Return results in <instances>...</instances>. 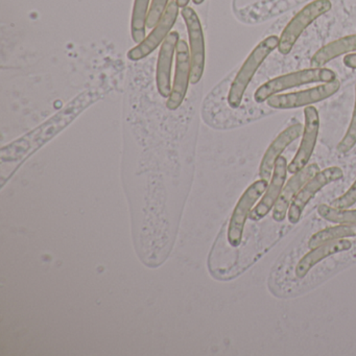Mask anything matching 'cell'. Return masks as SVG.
Segmentation results:
<instances>
[{"label":"cell","mask_w":356,"mask_h":356,"mask_svg":"<svg viewBox=\"0 0 356 356\" xmlns=\"http://www.w3.org/2000/svg\"><path fill=\"white\" fill-rule=\"evenodd\" d=\"M279 38L276 35L268 36V38L260 41L255 49L251 51L249 57L243 62L241 67L237 72L236 76L233 79L230 85L228 93V105L232 109H237L241 107L243 103V97H245V91L249 87L250 83L253 80L257 70L260 66L266 61V58L278 49Z\"/></svg>","instance_id":"6da1fadb"},{"label":"cell","mask_w":356,"mask_h":356,"mask_svg":"<svg viewBox=\"0 0 356 356\" xmlns=\"http://www.w3.org/2000/svg\"><path fill=\"white\" fill-rule=\"evenodd\" d=\"M337 76L332 70L329 68L312 67L291 72L284 76H277L264 83L256 90L254 95L256 103L264 104L273 95H279L283 91L303 85L314 83H329L337 80Z\"/></svg>","instance_id":"7a4b0ae2"},{"label":"cell","mask_w":356,"mask_h":356,"mask_svg":"<svg viewBox=\"0 0 356 356\" xmlns=\"http://www.w3.org/2000/svg\"><path fill=\"white\" fill-rule=\"evenodd\" d=\"M331 8L332 3L330 0H314L298 12L279 37V53L281 55H289L304 31L318 17L328 13Z\"/></svg>","instance_id":"3957f363"},{"label":"cell","mask_w":356,"mask_h":356,"mask_svg":"<svg viewBox=\"0 0 356 356\" xmlns=\"http://www.w3.org/2000/svg\"><path fill=\"white\" fill-rule=\"evenodd\" d=\"M268 181L259 179L252 183L237 202L232 216L229 220L227 230V241L232 248H238L243 243V231L250 213L258 200L268 188Z\"/></svg>","instance_id":"277c9868"},{"label":"cell","mask_w":356,"mask_h":356,"mask_svg":"<svg viewBox=\"0 0 356 356\" xmlns=\"http://www.w3.org/2000/svg\"><path fill=\"white\" fill-rule=\"evenodd\" d=\"M339 88H341V82L337 79L333 82L324 83L323 85L306 89V90L273 95L266 101V104L268 107L277 110H291L308 107V106L329 99L334 95Z\"/></svg>","instance_id":"5b68a950"},{"label":"cell","mask_w":356,"mask_h":356,"mask_svg":"<svg viewBox=\"0 0 356 356\" xmlns=\"http://www.w3.org/2000/svg\"><path fill=\"white\" fill-rule=\"evenodd\" d=\"M343 177V170L339 166H331V168H325L316 172L303 187L301 191L297 193L295 199L291 202L289 206V212H287V218L291 224H297L301 218L302 213L306 206L310 201L316 197L318 191H322L327 185L341 180Z\"/></svg>","instance_id":"8992f818"},{"label":"cell","mask_w":356,"mask_h":356,"mask_svg":"<svg viewBox=\"0 0 356 356\" xmlns=\"http://www.w3.org/2000/svg\"><path fill=\"white\" fill-rule=\"evenodd\" d=\"M188 32L189 51H191V83L197 84L201 81L205 68V40L201 20L191 7L183 8L181 11Z\"/></svg>","instance_id":"52a82bcc"},{"label":"cell","mask_w":356,"mask_h":356,"mask_svg":"<svg viewBox=\"0 0 356 356\" xmlns=\"http://www.w3.org/2000/svg\"><path fill=\"white\" fill-rule=\"evenodd\" d=\"M179 8L177 0H172L168 3L165 13L156 24L151 34L143 42L129 51L128 58L131 61L137 62L145 59L163 43L178 19Z\"/></svg>","instance_id":"ba28073f"},{"label":"cell","mask_w":356,"mask_h":356,"mask_svg":"<svg viewBox=\"0 0 356 356\" xmlns=\"http://www.w3.org/2000/svg\"><path fill=\"white\" fill-rule=\"evenodd\" d=\"M304 124L303 133H302V140L300 143L299 149L296 154L291 163L287 165V172L293 175L300 172L304 168L307 166L312 154H314V147H316V140H318V130H320V118L318 112L314 106H308L304 109Z\"/></svg>","instance_id":"9c48e42d"},{"label":"cell","mask_w":356,"mask_h":356,"mask_svg":"<svg viewBox=\"0 0 356 356\" xmlns=\"http://www.w3.org/2000/svg\"><path fill=\"white\" fill-rule=\"evenodd\" d=\"M191 61L189 47L185 40H179L176 49V72L172 93L168 97V106L170 110H176L182 105L186 97L188 84L191 83Z\"/></svg>","instance_id":"30bf717a"},{"label":"cell","mask_w":356,"mask_h":356,"mask_svg":"<svg viewBox=\"0 0 356 356\" xmlns=\"http://www.w3.org/2000/svg\"><path fill=\"white\" fill-rule=\"evenodd\" d=\"M287 172H287L286 159L281 156L275 163L272 178L268 183V188L264 191L261 200L258 202L255 207H253L250 213V220L253 222H259L262 218H266L272 211V209H274L275 204L278 201L281 191L284 187Z\"/></svg>","instance_id":"8fae6325"},{"label":"cell","mask_w":356,"mask_h":356,"mask_svg":"<svg viewBox=\"0 0 356 356\" xmlns=\"http://www.w3.org/2000/svg\"><path fill=\"white\" fill-rule=\"evenodd\" d=\"M318 172L320 168L318 164L312 163L291 176L289 182L283 187L280 197L273 209V220L275 222H281L287 218L289 206L297 193Z\"/></svg>","instance_id":"7c38bea8"},{"label":"cell","mask_w":356,"mask_h":356,"mask_svg":"<svg viewBox=\"0 0 356 356\" xmlns=\"http://www.w3.org/2000/svg\"><path fill=\"white\" fill-rule=\"evenodd\" d=\"M303 129V124H293V126L289 127V128L282 131V132L276 137V139L270 143V147H268L266 153H264V157H262L261 162H260V179H264V180L270 182L277 159L281 157L283 152H284V149H286L289 145H291L296 139L302 136Z\"/></svg>","instance_id":"4fadbf2b"},{"label":"cell","mask_w":356,"mask_h":356,"mask_svg":"<svg viewBox=\"0 0 356 356\" xmlns=\"http://www.w3.org/2000/svg\"><path fill=\"white\" fill-rule=\"evenodd\" d=\"M179 40H180L179 33L176 31L170 32L162 43L159 56H158L156 82H157L159 95L164 99L170 97V93H172V86L170 84V78H172V61H174L175 53H176Z\"/></svg>","instance_id":"5bb4252c"},{"label":"cell","mask_w":356,"mask_h":356,"mask_svg":"<svg viewBox=\"0 0 356 356\" xmlns=\"http://www.w3.org/2000/svg\"><path fill=\"white\" fill-rule=\"evenodd\" d=\"M351 248V241L348 239H339V241H329L314 249H310V251L305 254L296 266V277L298 279L305 278L316 264L335 254L349 251Z\"/></svg>","instance_id":"9a60e30c"},{"label":"cell","mask_w":356,"mask_h":356,"mask_svg":"<svg viewBox=\"0 0 356 356\" xmlns=\"http://www.w3.org/2000/svg\"><path fill=\"white\" fill-rule=\"evenodd\" d=\"M351 51H356V35H350L325 45L314 54L310 64L312 67H324L327 63L337 59L339 56Z\"/></svg>","instance_id":"2e32d148"},{"label":"cell","mask_w":356,"mask_h":356,"mask_svg":"<svg viewBox=\"0 0 356 356\" xmlns=\"http://www.w3.org/2000/svg\"><path fill=\"white\" fill-rule=\"evenodd\" d=\"M347 237H356V224H339V226L323 229L310 237L308 248L314 249L323 243L345 239Z\"/></svg>","instance_id":"e0dca14e"},{"label":"cell","mask_w":356,"mask_h":356,"mask_svg":"<svg viewBox=\"0 0 356 356\" xmlns=\"http://www.w3.org/2000/svg\"><path fill=\"white\" fill-rule=\"evenodd\" d=\"M149 1L151 0H135L133 7L132 20H131V34L135 43L143 42L145 37L147 15H149Z\"/></svg>","instance_id":"ac0fdd59"},{"label":"cell","mask_w":356,"mask_h":356,"mask_svg":"<svg viewBox=\"0 0 356 356\" xmlns=\"http://www.w3.org/2000/svg\"><path fill=\"white\" fill-rule=\"evenodd\" d=\"M318 214L334 224H356V209H341L322 204L318 207Z\"/></svg>","instance_id":"d6986e66"},{"label":"cell","mask_w":356,"mask_h":356,"mask_svg":"<svg viewBox=\"0 0 356 356\" xmlns=\"http://www.w3.org/2000/svg\"><path fill=\"white\" fill-rule=\"evenodd\" d=\"M356 145V85H355V103H354L353 113H352L351 122L349 128L337 145V151L341 154H347L355 147Z\"/></svg>","instance_id":"ffe728a7"},{"label":"cell","mask_w":356,"mask_h":356,"mask_svg":"<svg viewBox=\"0 0 356 356\" xmlns=\"http://www.w3.org/2000/svg\"><path fill=\"white\" fill-rule=\"evenodd\" d=\"M168 0H152L151 8H149V15H147V28L154 29L156 24L161 19L163 14L168 9Z\"/></svg>","instance_id":"44dd1931"},{"label":"cell","mask_w":356,"mask_h":356,"mask_svg":"<svg viewBox=\"0 0 356 356\" xmlns=\"http://www.w3.org/2000/svg\"><path fill=\"white\" fill-rule=\"evenodd\" d=\"M356 203V180L349 189L337 199L333 200L331 206L341 209H347Z\"/></svg>","instance_id":"7402d4cb"},{"label":"cell","mask_w":356,"mask_h":356,"mask_svg":"<svg viewBox=\"0 0 356 356\" xmlns=\"http://www.w3.org/2000/svg\"><path fill=\"white\" fill-rule=\"evenodd\" d=\"M343 64H345V66H347L348 68H350V70H356V53L346 56V57L343 58Z\"/></svg>","instance_id":"603a6c76"},{"label":"cell","mask_w":356,"mask_h":356,"mask_svg":"<svg viewBox=\"0 0 356 356\" xmlns=\"http://www.w3.org/2000/svg\"><path fill=\"white\" fill-rule=\"evenodd\" d=\"M191 0H177V3H178L179 7L185 8L188 7V3Z\"/></svg>","instance_id":"cb8c5ba5"},{"label":"cell","mask_w":356,"mask_h":356,"mask_svg":"<svg viewBox=\"0 0 356 356\" xmlns=\"http://www.w3.org/2000/svg\"><path fill=\"white\" fill-rule=\"evenodd\" d=\"M204 1H205V0H193V3L197 6L202 5V3H204Z\"/></svg>","instance_id":"d4e9b609"}]
</instances>
